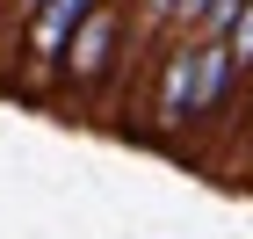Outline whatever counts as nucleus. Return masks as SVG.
I'll return each mask as SVG.
<instances>
[{"instance_id":"nucleus-1","label":"nucleus","mask_w":253,"mask_h":239,"mask_svg":"<svg viewBox=\"0 0 253 239\" xmlns=\"http://www.w3.org/2000/svg\"><path fill=\"white\" fill-rule=\"evenodd\" d=\"M123 73H130V29H123V0H101L94 15H87L73 37H65V51H58V65H51V80L65 87V101H80V109L109 116V109H116Z\"/></svg>"},{"instance_id":"nucleus-6","label":"nucleus","mask_w":253,"mask_h":239,"mask_svg":"<svg viewBox=\"0 0 253 239\" xmlns=\"http://www.w3.org/2000/svg\"><path fill=\"white\" fill-rule=\"evenodd\" d=\"M29 7L37 0H0V58H15V37H22V22H29Z\"/></svg>"},{"instance_id":"nucleus-7","label":"nucleus","mask_w":253,"mask_h":239,"mask_svg":"<svg viewBox=\"0 0 253 239\" xmlns=\"http://www.w3.org/2000/svg\"><path fill=\"white\" fill-rule=\"evenodd\" d=\"M203 7H210V0H174V29H181V37H188V22L203 15Z\"/></svg>"},{"instance_id":"nucleus-2","label":"nucleus","mask_w":253,"mask_h":239,"mask_svg":"<svg viewBox=\"0 0 253 239\" xmlns=\"http://www.w3.org/2000/svg\"><path fill=\"white\" fill-rule=\"evenodd\" d=\"M137 73H145V109H137L145 138L188 145V131H195V37H181V29L159 37Z\"/></svg>"},{"instance_id":"nucleus-3","label":"nucleus","mask_w":253,"mask_h":239,"mask_svg":"<svg viewBox=\"0 0 253 239\" xmlns=\"http://www.w3.org/2000/svg\"><path fill=\"white\" fill-rule=\"evenodd\" d=\"M94 7L101 0H37V7H29V22H22V37H15V65H22V87H29V95H51V65H58L65 37H73Z\"/></svg>"},{"instance_id":"nucleus-5","label":"nucleus","mask_w":253,"mask_h":239,"mask_svg":"<svg viewBox=\"0 0 253 239\" xmlns=\"http://www.w3.org/2000/svg\"><path fill=\"white\" fill-rule=\"evenodd\" d=\"M217 44H224V58H232V65H239V80H246V73H253V0H239L232 29H224Z\"/></svg>"},{"instance_id":"nucleus-8","label":"nucleus","mask_w":253,"mask_h":239,"mask_svg":"<svg viewBox=\"0 0 253 239\" xmlns=\"http://www.w3.org/2000/svg\"><path fill=\"white\" fill-rule=\"evenodd\" d=\"M246 138H253V123H246Z\"/></svg>"},{"instance_id":"nucleus-4","label":"nucleus","mask_w":253,"mask_h":239,"mask_svg":"<svg viewBox=\"0 0 253 239\" xmlns=\"http://www.w3.org/2000/svg\"><path fill=\"white\" fill-rule=\"evenodd\" d=\"M232 101H239V65L224 58L217 37H195V131L232 123Z\"/></svg>"}]
</instances>
